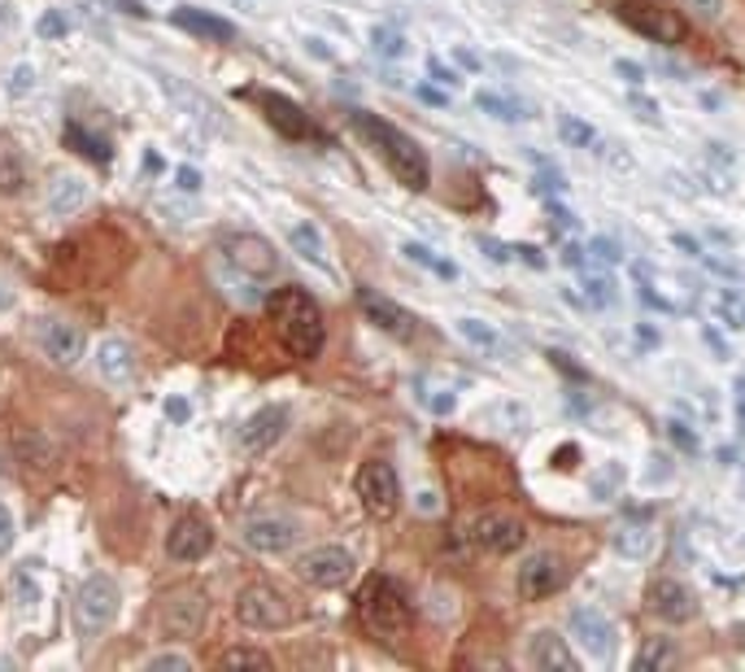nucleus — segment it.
I'll use <instances>...</instances> for the list:
<instances>
[{"label":"nucleus","instance_id":"obj_1","mask_svg":"<svg viewBox=\"0 0 745 672\" xmlns=\"http://www.w3.org/2000/svg\"><path fill=\"white\" fill-rule=\"evenodd\" d=\"M266 310H271V323H275L280 345H284L292 359H301V363L319 359L328 332H323V310H319V302H314L305 289H296V284L275 289Z\"/></svg>","mask_w":745,"mask_h":672},{"label":"nucleus","instance_id":"obj_2","mask_svg":"<svg viewBox=\"0 0 745 672\" xmlns=\"http://www.w3.org/2000/svg\"><path fill=\"white\" fill-rule=\"evenodd\" d=\"M349 127L380 153V162L397 175V183L414 188V192L427 188V153L414 144V136H405L402 127L375 119V114H366V110H353V114H349Z\"/></svg>","mask_w":745,"mask_h":672},{"label":"nucleus","instance_id":"obj_3","mask_svg":"<svg viewBox=\"0 0 745 672\" xmlns=\"http://www.w3.org/2000/svg\"><path fill=\"white\" fill-rule=\"evenodd\" d=\"M358 615H362L366 633L380 638V642H402V638H410V629H414V608H410L402 585L389 581V576H371V581L362 585Z\"/></svg>","mask_w":745,"mask_h":672},{"label":"nucleus","instance_id":"obj_4","mask_svg":"<svg viewBox=\"0 0 745 672\" xmlns=\"http://www.w3.org/2000/svg\"><path fill=\"white\" fill-rule=\"evenodd\" d=\"M70 615H74V633L79 638H101L118 615V585L110 576H88L79 585V594H74Z\"/></svg>","mask_w":745,"mask_h":672},{"label":"nucleus","instance_id":"obj_5","mask_svg":"<svg viewBox=\"0 0 745 672\" xmlns=\"http://www.w3.org/2000/svg\"><path fill=\"white\" fill-rule=\"evenodd\" d=\"M296 615H301V608L275 585H249L235 599V620L249 629H288V624H296Z\"/></svg>","mask_w":745,"mask_h":672},{"label":"nucleus","instance_id":"obj_6","mask_svg":"<svg viewBox=\"0 0 745 672\" xmlns=\"http://www.w3.org/2000/svg\"><path fill=\"white\" fill-rule=\"evenodd\" d=\"M624 13V22L636 27L645 40H654V44H681L688 36V22L685 13L672 4V0H636V4H624L620 9Z\"/></svg>","mask_w":745,"mask_h":672},{"label":"nucleus","instance_id":"obj_7","mask_svg":"<svg viewBox=\"0 0 745 672\" xmlns=\"http://www.w3.org/2000/svg\"><path fill=\"white\" fill-rule=\"evenodd\" d=\"M353 489H358L366 515H375V520H389V515H397V506H402V481H397L393 463H384V459L362 463Z\"/></svg>","mask_w":745,"mask_h":672},{"label":"nucleus","instance_id":"obj_8","mask_svg":"<svg viewBox=\"0 0 745 672\" xmlns=\"http://www.w3.org/2000/svg\"><path fill=\"white\" fill-rule=\"evenodd\" d=\"M567 576H572V568L563 563V554H554V550H536L532 559H523V568L515 572V590H519V599L541 603V599L558 594V590L567 585Z\"/></svg>","mask_w":745,"mask_h":672},{"label":"nucleus","instance_id":"obj_9","mask_svg":"<svg viewBox=\"0 0 745 672\" xmlns=\"http://www.w3.org/2000/svg\"><path fill=\"white\" fill-rule=\"evenodd\" d=\"M466 533H471L475 546L489 550V554H515L527 542V524L519 515H511V511H480Z\"/></svg>","mask_w":745,"mask_h":672},{"label":"nucleus","instance_id":"obj_10","mask_svg":"<svg viewBox=\"0 0 745 672\" xmlns=\"http://www.w3.org/2000/svg\"><path fill=\"white\" fill-rule=\"evenodd\" d=\"M353 568L358 563H353V554L344 546H314L296 559V576L305 585H314V590H336V585H344L353 576Z\"/></svg>","mask_w":745,"mask_h":672},{"label":"nucleus","instance_id":"obj_11","mask_svg":"<svg viewBox=\"0 0 745 672\" xmlns=\"http://www.w3.org/2000/svg\"><path fill=\"white\" fill-rule=\"evenodd\" d=\"M210 615V599L201 585H179L162 599V629L171 638H192Z\"/></svg>","mask_w":745,"mask_h":672},{"label":"nucleus","instance_id":"obj_12","mask_svg":"<svg viewBox=\"0 0 745 672\" xmlns=\"http://www.w3.org/2000/svg\"><path fill=\"white\" fill-rule=\"evenodd\" d=\"M223 262H228L231 271H240V275H253V280H271L275 267H280V258H275L271 241L249 237V232L223 241Z\"/></svg>","mask_w":745,"mask_h":672},{"label":"nucleus","instance_id":"obj_13","mask_svg":"<svg viewBox=\"0 0 745 672\" xmlns=\"http://www.w3.org/2000/svg\"><path fill=\"white\" fill-rule=\"evenodd\" d=\"M210 546H214V529L201 515H179L167 533V554L174 563H197L210 554Z\"/></svg>","mask_w":745,"mask_h":672},{"label":"nucleus","instance_id":"obj_14","mask_svg":"<svg viewBox=\"0 0 745 672\" xmlns=\"http://www.w3.org/2000/svg\"><path fill=\"white\" fill-rule=\"evenodd\" d=\"M567 629H572V638L593 660H606L611 646H615V624L606 620V611H597V608H575L572 615H567Z\"/></svg>","mask_w":745,"mask_h":672},{"label":"nucleus","instance_id":"obj_15","mask_svg":"<svg viewBox=\"0 0 745 672\" xmlns=\"http://www.w3.org/2000/svg\"><path fill=\"white\" fill-rule=\"evenodd\" d=\"M240 538H244V546L258 550V554H284L296 542V524L284 520V515H253V520H244Z\"/></svg>","mask_w":745,"mask_h":672},{"label":"nucleus","instance_id":"obj_16","mask_svg":"<svg viewBox=\"0 0 745 672\" xmlns=\"http://www.w3.org/2000/svg\"><path fill=\"white\" fill-rule=\"evenodd\" d=\"M645 603H650V611H654L658 620H672V624H685V620H693V611H697L693 594H688L676 576L650 581V585H645Z\"/></svg>","mask_w":745,"mask_h":672},{"label":"nucleus","instance_id":"obj_17","mask_svg":"<svg viewBox=\"0 0 745 672\" xmlns=\"http://www.w3.org/2000/svg\"><path fill=\"white\" fill-rule=\"evenodd\" d=\"M288 428V407H262L258 415H249L240 428V450L244 454H266Z\"/></svg>","mask_w":745,"mask_h":672},{"label":"nucleus","instance_id":"obj_18","mask_svg":"<svg viewBox=\"0 0 745 672\" xmlns=\"http://www.w3.org/2000/svg\"><path fill=\"white\" fill-rule=\"evenodd\" d=\"M527 664L541 672H580V660L572 655V646L554 629H541V633L527 638Z\"/></svg>","mask_w":745,"mask_h":672},{"label":"nucleus","instance_id":"obj_19","mask_svg":"<svg viewBox=\"0 0 745 672\" xmlns=\"http://www.w3.org/2000/svg\"><path fill=\"white\" fill-rule=\"evenodd\" d=\"M454 332H459L475 354H484V359H497V363H502V359H515L511 341H506L489 319H480V314H462L459 323H454Z\"/></svg>","mask_w":745,"mask_h":672},{"label":"nucleus","instance_id":"obj_20","mask_svg":"<svg viewBox=\"0 0 745 672\" xmlns=\"http://www.w3.org/2000/svg\"><path fill=\"white\" fill-rule=\"evenodd\" d=\"M40 350L61 367H74L83 359V332L66 319H44L40 323Z\"/></svg>","mask_w":745,"mask_h":672},{"label":"nucleus","instance_id":"obj_21","mask_svg":"<svg viewBox=\"0 0 745 672\" xmlns=\"http://www.w3.org/2000/svg\"><path fill=\"white\" fill-rule=\"evenodd\" d=\"M258 101H262V110H266V122H271L280 136H288V140H310V136H314V122H310V114H305L296 101L275 97V92H262Z\"/></svg>","mask_w":745,"mask_h":672},{"label":"nucleus","instance_id":"obj_22","mask_svg":"<svg viewBox=\"0 0 745 672\" xmlns=\"http://www.w3.org/2000/svg\"><path fill=\"white\" fill-rule=\"evenodd\" d=\"M358 302L366 310V319L380 328V332H389V337H414V314L405 310V305L389 302V298H380V293H371V289H362L358 293Z\"/></svg>","mask_w":745,"mask_h":672},{"label":"nucleus","instance_id":"obj_23","mask_svg":"<svg viewBox=\"0 0 745 672\" xmlns=\"http://www.w3.org/2000/svg\"><path fill=\"white\" fill-rule=\"evenodd\" d=\"M174 27H183V31H192V36H201V40H214V44H228L231 36H235V27H231L228 18H214V13H205V9H174L171 13Z\"/></svg>","mask_w":745,"mask_h":672},{"label":"nucleus","instance_id":"obj_24","mask_svg":"<svg viewBox=\"0 0 745 672\" xmlns=\"http://www.w3.org/2000/svg\"><path fill=\"white\" fill-rule=\"evenodd\" d=\"M475 106L497 122H532L536 119V106L523 101L515 92H475Z\"/></svg>","mask_w":745,"mask_h":672},{"label":"nucleus","instance_id":"obj_25","mask_svg":"<svg viewBox=\"0 0 745 672\" xmlns=\"http://www.w3.org/2000/svg\"><path fill=\"white\" fill-rule=\"evenodd\" d=\"M88 205V180L83 175H58L49 183V214L53 219H70Z\"/></svg>","mask_w":745,"mask_h":672},{"label":"nucleus","instance_id":"obj_26","mask_svg":"<svg viewBox=\"0 0 745 672\" xmlns=\"http://www.w3.org/2000/svg\"><path fill=\"white\" fill-rule=\"evenodd\" d=\"M97 371H101L105 380H114V384H127V380L135 375V354H131V345L118 341V337L101 341V345H97Z\"/></svg>","mask_w":745,"mask_h":672},{"label":"nucleus","instance_id":"obj_27","mask_svg":"<svg viewBox=\"0 0 745 672\" xmlns=\"http://www.w3.org/2000/svg\"><path fill=\"white\" fill-rule=\"evenodd\" d=\"M288 244H292V253H301L305 262L328 267V241H323V232H319L314 223H292V228H288Z\"/></svg>","mask_w":745,"mask_h":672},{"label":"nucleus","instance_id":"obj_28","mask_svg":"<svg viewBox=\"0 0 745 672\" xmlns=\"http://www.w3.org/2000/svg\"><path fill=\"white\" fill-rule=\"evenodd\" d=\"M676 660H681V651H676L672 638H650V642L636 651V669L641 672H667V669H676Z\"/></svg>","mask_w":745,"mask_h":672},{"label":"nucleus","instance_id":"obj_29","mask_svg":"<svg viewBox=\"0 0 745 672\" xmlns=\"http://www.w3.org/2000/svg\"><path fill=\"white\" fill-rule=\"evenodd\" d=\"M61 136H66V144L79 149L83 158H92V162H110V140H105V136H92L83 122H66Z\"/></svg>","mask_w":745,"mask_h":672},{"label":"nucleus","instance_id":"obj_30","mask_svg":"<svg viewBox=\"0 0 745 672\" xmlns=\"http://www.w3.org/2000/svg\"><path fill=\"white\" fill-rule=\"evenodd\" d=\"M22 188H27V167H22L18 149H13L9 140H0V192H4V197H18Z\"/></svg>","mask_w":745,"mask_h":672},{"label":"nucleus","instance_id":"obj_31","mask_svg":"<svg viewBox=\"0 0 745 672\" xmlns=\"http://www.w3.org/2000/svg\"><path fill=\"white\" fill-rule=\"evenodd\" d=\"M558 136H563L572 149H593V153H597V144H602L597 131L584 119H575V114H558Z\"/></svg>","mask_w":745,"mask_h":672},{"label":"nucleus","instance_id":"obj_32","mask_svg":"<svg viewBox=\"0 0 745 672\" xmlns=\"http://www.w3.org/2000/svg\"><path fill=\"white\" fill-rule=\"evenodd\" d=\"M219 669H258V672H271V655L266 651H249V646H231L219 655Z\"/></svg>","mask_w":745,"mask_h":672},{"label":"nucleus","instance_id":"obj_33","mask_svg":"<svg viewBox=\"0 0 745 672\" xmlns=\"http://www.w3.org/2000/svg\"><path fill=\"white\" fill-rule=\"evenodd\" d=\"M371 49H375L380 58H389V61H402L405 53H410L405 36L402 31H393V27H375V31H371Z\"/></svg>","mask_w":745,"mask_h":672},{"label":"nucleus","instance_id":"obj_34","mask_svg":"<svg viewBox=\"0 0 745 672\" xmlns=\"http://www.w3.org/2000/svg\"><path fill=\"white\" fill-rule=\"evenodd\" d=\"M402 253L410 262H419V267H427V271H436V275H454V267L450 262H441L432 249H423V244H402Z\"/></svg>","mask_w":745,"mask_h":672},{"label":"nucleus","instance_id":"obj_35","mask_svg":"<svg viewBox=\"0 0 745 672\" xmlns=\"http://www.w3.org/2000/svg\"><path fill=\"white\" fill-rule=\"evenodd\" d=\"M188 669H192V660L179 655V651H162V655L144 660V672H188Z\"/></svg>","mask_w":745,"mask_h":672},{"label":"nucleus","instance_id":"obj_36","mask_svg":"<svg viewBox=\"0 0 745 672\" xmlns=\"http://www.w3.org/2000/svg\"><path fill=\"white\" fill-rule=\"evenodd\" d=\"M13 594H18V603H22V608H36V603H40V585L31 581V572H27V568H18V572H13Z\"/></svg>","mask_w":745,"mask_h":672},{"label":"nucleus","instance_id":"obj_37","mask_svg":"<svg viewBox=\"0 0 745 672\" xmlns=\"http://www.w3.org/2000/svg\"><path fill=\"white\" fill-rule=\"evenodd\" d=\"M628 106L636 110V119H645L650 127H663V114H658V106L645 97V92H628Z\"/></svg>","mask_w":745,"mask_h":672},{"label":"nucleus","instance_id":"obj_38","mask_svg":"<svg viewBox=\"0 0 745 672\" xmlns=\"http://www.w3.org/2000/svg\"><path fill=\"white\" fill-rule=\"evenodd\" d=\"M584 289H588V298H593V305H615V284L611 280H584Z\"/></svg>","mask_w":745,"mask_h":672},{"label":"nucleus","instance_id":"obj_39","mask_svg":"<svg viewBox=\"0 0 745 672\" xmlns=\"http://www.w3.org/2000/svg\"><path fill=\"white\" fill-rule=\"evenodd\" d=\"M615 546L624 550V554H645V546H650V538H645V533H636V529H620Z\"/></svg>","mask_w":745,"mask_h":672},{"label":"nucleus","instance_id":"obj_40","mask_svg":"<svg viewBox=\"0 0 745 672\" xmlns=\"http://www.w3.org/2000/svg\"><path fill=\"white\" fill-rule=\"evenodd\" d=\"M31 88H36V66H27V61H22V66L13 70V83H9V92H13V97H27Z\"/></svg>","mask_w":745,"mask_h":672},{"label":"nucleus","instance_id":"obj_41","mask_svg":"<svg viewBox=\"0 0 745 672\" xmlns=\"http://www.w3.org/2000/svg\"><path fill=\"white\" fill-rule=\"evenodd\" d=\"M66 27H70V22L61 18L58 9H49V13L40 18V36H44V40H58V36H66Z\"/></svg>","mask_w":745,"mask_h":672},{"label":"nucleus","instance_id":"obj_42","mask_svg":"<svg viewBox=\"0 0 745 672\" xmlns=\"http://www.w3.org/2000/svg\"><path fill=\"white\" fill-rule=\"evenodd\" d=\"M685 9H693L697 18H706V22H715L719 13H724V0H681Z\"/></svg>","mask_w":745,"mask_h":672},{"label":"nucleus","instance_id":"obj_43","mask_svg":"<svg viewBox=\"0 0 745 672\" xmlns=\"http://www.w3.org/2000/svg\"><path fill=\"white\" fill-rule=\"evenodd\" d=\"M719 314H724L733 328H745V298H724V302H719Z\"/></svg>","mask_w":745,"mask_h":672},{"label":"nucleus","instance_id":"obj_44","mask_svg":"<svg viewBox=\"0 0 745 672\" xmlns=\"http://www.w3.org/2000/svg\"><path fill=\"white\" fill-rule=\"evenodd\" d=\"M615 74H624L632 88H645V66H636V61H615Z\"/></svg>","mask_w":745,"mask_h":672},{"label":"nucleus","instance_id":"obj_45","mask_svg":"<svg viewBox=\"0 0 745 672\" xmlns=\"http://www.w3.org/2000/svg\"><path fill=\"white\" fill-rule=\"evenodd\" d=\"M427 74H432V79H441L445 88H459V83H462L459 74H454V70L445 66V61H436V58H427Z\"/></svg>","mask_w":745,"mask_h":672},{"label":"nucleus","instance_id":"obj_46","mask_svg":"<svg viewBox=\"0 0 745 672\" xmlns=\"http://www.w3.org/2000/svg\"><path fill=\"white\" fill-rule=\"evenodd\" d=\"M588 249H593V258H597V262H620V244L606 241V237H597Z\"/></svg>","mask_w":745,"mask_h":672},{"label":"nucleus","instance_id":"obj_47","mask_svg":"<svg viewBox=\"0 0 745 672\" xmlns=\"http://www.w3.org/2000/svg\"><path fill=\"white\" fill-rule=\"evenodd\" d=\"M13 546V511L0 502V554Z\"/></svg>","mask_w":745,"mask_h":672},{"label":"nucleus","instance_id":"obj_48","mask_svg":"<svg viewBox=\"0 0 745 672\" xmlns=\"http://www.w3.org/2000/svg\"><path fill=\"white\" fill-rule=\"evenodd\" d=\"M174 183H179L183 192H197V188H201V175H197L192 167H179V171H174Z\"/></svg>","mask_w":745,"mask_h":672},{"label":"nucleus","instance_id":"obj_49","mask_svg":"<svg viewBox=\"0 0 745 672\" xmlns=\"http://www.w3.org/2000/svg\"><path fill=\"white\" fill-rule=\"evenodd\" d=\"M167 415H171L174 424H183V420H188V415H192V407H188V402H183V398H171V402H167Z\"/></svg>","mask_w":745,"mask_h":672},{"label":"nucleus","instance_id":"obj_50","mask_svg":"<svg viewBox=\"0 0 745 672\" xmlns=\"http://www.w3.org/2000/svg\"><path fill=\"white\" fill-rule=\"evenodd\" d=\"M454 61H459V66H466V70H480V58H475L471 49H454Z\"/></svg>","mask_w":745,"mask_h":672},{"label":"nucleus","instance_id":"obj_51","mask_svg":"<svg viewBox=\"0 0 745 672\" xmlns=\"http://www.w3.org/2000/svg\"><path fill=\"white\" fill-rule=\"evenodd\" d=\"M419 97H423L427 106H445V101H450V97H445V92H436V88H419Z\"/></svg>","mask_w":745,"mask_h":672},{"label":"nucleus","instance_id":"obj_52","mask_svg":"<svg viewBox=\"0 0 745 672\" xmlns=\"http://www.w3.org/2000/svg\"><path fill=\"white\" fill-rule=\"evenodd\" d=\"M13 305V289H9V280H0V310H9Z\"/></svg>","mask_w":745,"mask_h":672},{"label":"nucleus","instance_id":"obj_53","mask_svg":"<svg viewBox=\"0 0 745 672\" xmlns=\"http://www.w3.org/2000/svg\"><path fill=\"white\" fill-rule=\"evenodd\" d=\"M672 244H676V249H685V253H702L697 241H688V237H672Z\"/></svg>","mask_w":745,"mask_h":672},{"label":"nucleus","instance_id":"obj_54","mask_svg":"<svg viewBox=\"0 0 745 672\" xmlns=\"http://www.w3.org/2000/svg\"><path fill=\"white\" fill-rule=\"evenodd\" d=\"M419 506H423V511H436V493H419Z\"/></svg>","mask_w":745,"mask_h":672},{"label":"nucleus","instance_id":"obj_55","mask_svg":"<svg viewBox=\"0 0 745 672\" xmlns=\"http://www.w3.org/2000/svg\"><path fill=\"white\" fill-rule=\"evenodd\" d=\"M615 4H620V9H624V4H636V0H615Z\"/></svg>","mask_w":745,"mask_h":672},{"label":"nucleus","instance_id":"obj_56","mask_svg":"<svg viewBox=\"0 0 745 672\" xmlns=\"http://www.w3.org/2000/svg\"><path fill=\"white\" fill-rule=\"evenodd\" d=\"M0 477H4V454H0Z\"/></svg>","mask_w":745,"mask_h":672}]
</instances>
